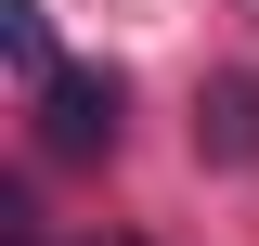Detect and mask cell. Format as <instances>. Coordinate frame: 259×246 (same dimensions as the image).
Returning <instances> with one entry per match:
<instances>
[{
    "mask_svg": "<svg viewBox=\"0 0 259 246\" xmlns=\"http://www.w3.org/2000/svg\"><path fill=\"white\" fill-rule=\"evenodd\" d=\"M39 155H65V169H78V155H117V65H52V78H39Z\"/></svg>",
    "mask_w": 259,
    "mask_h": 246,
    "instance_id": "obj_1",
    "label": "cell"
},
{
    "mask_svg": "<svg viewBox=\"0 0 259 246\" xmlns=\"http://www.w3.org/2000/svg\"><path fill=\"white\" fill-rule=\"evenodd\" d=\"M194 143L221 155V169H259V78H246V65H233L221 91H207V117H194Z\"/></svg>",
    "mask_w": 259,
    "mask_h": 246,
    "instance_id": "obj_2",
    "label": "cell"
},
{
    "mask_svg": "<svg viewBox=\"0 0 259 246\" xmlns=\"http://www.w3.org/2000/svg\"><path fill=\"white\" fill-rule=\"evenodd\" d=\"M0 39H13V65H26V91H39V78H52V26H39V0H0Z\"/></svg>",
    "mask_w": 259,
    "mask_h": 246,
    "instance_id": "obj_3",
    "label": "cell"
}]
</instances>
